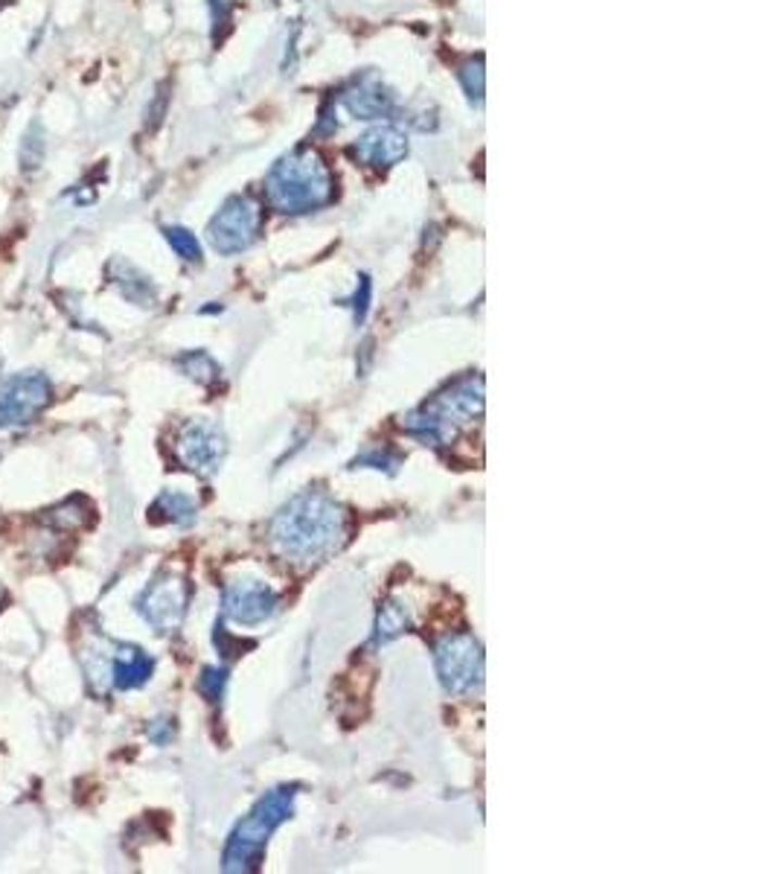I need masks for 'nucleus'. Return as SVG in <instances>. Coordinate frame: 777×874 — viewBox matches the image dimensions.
<instances>
[{
  "mask_svg": "<svg viewBox=\"0 0 777 874\" xmlns=\"http://www.w3.org/2000/svg\"><path fill=\"white\" fill-rule=\"evenodd\" d=\"M268 539L289 560L317 563L343 546L347 513L324 490H306L274 513V520L268 522Z\"/></svg>",
  "mask_w": 777,
  "mask_h": 874,
  "instance_id": "f257e3e1",
  "label": "nucleus"
},
{
  "mask_svg": "<svg viewBox=\"0 0 777 874\" xmlns=\"http://www.w3.org/2000/svg\"><path fill=\"white\" fill-rule=\"evenodd\" d=\"M265 196L277 213L300 216L329 204L335 196V182L317 152L294 149L272 166L265 178Z\"/></svg>",
  "mask_w": 777,
  "mask_h": 874,
  "instance_id": "f03ea898",
  "label": "nucleus"
},
{
  "mask_svg": "<svg viewBox=\"0 0 777 874\" xmlns=\"http://www.w3.org/2000/svg\"><path fill=\"white\" fill-rule=\"evenodd\" d=\"M480 414H484V379L463 376L446 391L437 394L435 400L425 402L423 409L408 414L402 426L408 435L419 437L423 444L446 447V444H452L463 426L475 423V417H480Z\"/></svg>",
  "mask_w": 777,
  "mask_h": 874,
  "instance_id": "7ed1b4c3",
  "label": "nucleus"
},
{
  "mask_svg": "<svg viewBox=\"0 0 777 874\" xmlns=\"http://www.w3.org/2000/svg\"><path fill=\"white\" fill-rule=\"evenodd\" d=\"M298 799V787H277L265 792L263 799L253 804V811L245 816L236 831L227 839L225 848V872H253L263 860L265 842L283 822L289 820Z\"/></svg>",
  "mask_w": 777,
  "mask_h": 874,
  "instance_id": "20e7f679",
  "label": "nucleus"
},
{
  "mask_svg": "<svg viewBox=\"0 0 777 874\" xmlns=\"http://www.w3.org/2000/svg\"><path fill=\"white\" fill-rule=\"evenodd\" d=\"M437 676L449 694H466L484 679V650L469 633H452L435 645Z\"/></svg>",
  "mask_w": 777,
  "mask_h": 874,
  "instance_id": "39448f33",
  "label": "nucleus"
},
{
  "mask_svg": "<svg viewBox=\"0 0 777 874\" xmlns=\"http://www.w3.org/2000/svg\"><path fill=\"white\" fill-rule=\"evenodd\" d=\"M263 225V210L248 196H234L222 204L216 216L210 218L208 239L218 254H239L253 246V239Z\"/></svg>",
  "mask_w": 777,
  "mask_h": 874,
  "instance_id": "423d86ee",
  "label": "nucleus"
},
{
  "mask_svg": "<svg viewBox=\"0 0 777 874\" xmlns=\"http://www.w3.org/2000/svg\"><path fill=\"white\" fill-rule=\"evenodd\" d=\"M187 601H190V586L181 574L161 572L137 598V612L158 633H172V629L181 627L184 615H187Z\"/></svg>",
  "mask_w": 777,
  "mask_h": 874,
  "instance_id": "0eeeda50",
  "label": "nucleus"
},
{
  "mask_svg": "<svg viewBox=\"0 0 777 874\" xmlns=\"http://www.w3.org/2000/svg\"><path fill=\"white\" fill-rule=\"evenodd\" d=\"M227 444L222 428L210 420H192L184 426L175 444V455L184 464V470H190L196 475H213L218 464L225 461Z\"/></svg>",
  "mask_w": 777,
  "mask_h": 874,
  "instance_id": "6e6552de",
  "label": "nucleus"
},
{
  "mask_svg": "<svg viewBox=\"0 0 777 874\" xmlns=\"http://www.w3.org/2000/svg\"><path fill=\"white\" fill-rule=\"evenodd\" d=\"M222 607H225L227 619L236 621V624L256 627V624H263L280 610V595L274 592L268 583L245 577V580L227 583Z\"/></svg>",
  "mask_w": 777,
  "mask_h": 874,
  "instance_id": "1a4fd4ad",
  "label": "nucleus"
},
{
  "mask_svg": "<svg viewBox=\"0 0 777 874\" xmlns=\"http://www.w3.org/2000/svg\"><path fill=\"white\" fill-rule=\"evenodd\" d=\"M50 402V383L41 374H18L0 385V426H21Z\"/></svg>",
  "mask_w": 777,
  "mask_h": 874,
  "instance_id": "9d476101",
  "label": "nucleus"
},
{
  "mask_svg": "<svg viewBox=\"0 0 777 874\" xmlns=\"http://www.w3.org/2000/svg\"><path fill=\"white\" fill-rule=\"evenodd\" d=\"M353 155L364 164L373 166H393L408 155V137L393 126L371 128L367 135L355 140Z\"/></svg>",
  "mask_w": 777,
  "mask_h": 874,
  "instance_id": "9b49d317",
  "label": "nucleus"
},
{
  "mask_svg": "<svg viewBox=\"0 0 777 874\" xmlns=\"http://www.w3.org/2000/svg\"><path fill=\"white\" fill-rule=\"evenodd\" d=\"M154 671V662L131 645H114L111 647V685L120 691H131L140 685L149 683Z\"/></svg>",
  "mask_w": 777,
  "mask_h": 874,
  "instance_id": "f8f14e48",
  "label": "nucleus"
},
{
  "mask_svg": "<svg viewBox=\"0 0 777 874\" xmlns=\"http://www.w3.org/2000/svg\"><path fill=\"white\" fill-rule=\"evenodd\" d=\"M341 102L353 111L355 117L376 120L385 117V114L393 109V93H390L376 76H364V79H359L353 88L343 91Z\"/></svg>",
  "mask_w": 777,
  "mask_h": 874,
  "instance_id": "ddd939ff",
  "label": "nucleus"
},
{
  "mask_svg": "<svg viewBox=\"0 0 777 874\" xmlns=\"http://www.w3.org/2000/svg\"><path fill=\"white\" fill-rule=\"evenodd\" d=\"M109 274L111 283L117 286L123 298H128V301L137 303V307H152L158 291H154V283L149 280L140 269H135V265L126 263V260H111Z\"/></svg>",
  "mask_w": 777,
  "mask_h": 874,
  "instance_id": "4468645a",
  "label": "nucleus"
},
{
  "mask_svg": "<svg viewBox=\"0 0 777 874\" xmlns=\"http://www.w3.org/2000/svg\"><path fill=\"white\" fill-rule=\"evenodd\" d=\"M196 501L187 492L166 490L158 496L152 504V520L154 522H172V525H192L196 522Z\"/></svg>",
  "mask_w": 777,
  "mask_h": 874,
  "instance_id": "2eb2a0df",
  "label": "nucleus"
},
{
  "mask_svg": "<svg viewBox=\"0 0 777 874\" xmlns=\"http://www.w3.org/2000/svg\"><path fill=\"white\" fill-rule=\"evenodd\" d=\"M414 627L411 621V610L402 601H385L381 603L379 615H376V645H388L393 638Z\"/></svg>",
  "mask_w": 777,
  "mask_h": 874,
  "instance_id": "dca6fc26",
  "label": "nucleus"
},
{
  "mask_svg": "<svg viewBox=\"0 0 777 874\" xmlns=\"http://www.w3.org/2000/svg\"><path fill=\"white\" fill-rule=\"evenodd\" d=\"M178 364H181L184 374L190 376V379H196V383H201V385H213L218 379V374H222V371H218V364L213 362V359H210L208 353H201V350L181 355V359H178Z\"/></svg>",
  "mask_w": 777,
  "mask_h": 874,
  "instance_id": "f3484780",
  "label": "nucleus"
},
{
  "mask_svg": "<svg viewBox=\"0 0 777 874\" xmlns=\"http://www.w3.org/2000/svg\"><path fill=\"white\" fill-rule=\"evenodd\" d=\"M163 237H166V242L172 246V251L181 257V260H187V263H199L201 260V246L199 239H196V234H190L187 228H163Z\"/></svg>",
  "mask_w": 777,
  "mask_h": 874,
  "instance_id": "a211bd4d",
  "label": "nucleus"
},
{
  "mask_svg": "<svg viewBox=\"0 0 777 874\" xmlns=\"http://www.w3.org/2000/svg\"><path fill=\"white\" fill-rule=\"evenodd\" d=\"M461 83L466 88V93H469V100H480L484 97V62L480 59H469V62L463 64Z\"/></svg>",
  "mask_w": 777,
  "mask_h": 874,
  "instance_id": "6ab92c4d",
  "label": "nucleus"
},
{
  "mask_svg": "<svg viewBox=\"0 0 777 874\" xmlns=\"http://www.w3.org/2000/svg\"><path fill=\"white\" fill-rule=\"evenodd\" d=\"M355 466H373V470H385V473H397L399 455L388 449H367L364 455L355 458Z\"/></svg>",
  "mask_w": 777,
  "mask_h": 874,
  "instance_id": "aec40b11",
  "label": "nucleus"
},
{
  "mask_svg": "<svg viewBox=\"0 0 777 874\" xmlns=\"http://www.w3.org/2000/svg\"><path fill=\"white\" fill-rule=\"evenodd\" d=\"M225 685H227V674H225V671H218V667H208V671H204V674H201V679H199L201 694H204V697H208L210 702L222 700V694H225Z\"/></svg>",
  "mask_w": 777,
  "mask_h": 874,
  "instance_id": "412c9836",
  "label": "nucleus"
},
{
  "mask_svg": "<svg viewBox=\"0 0 777 874\" xmlns=\"http://www.w3.org/2000/svg\"><path fill=\"white\" fill-rule=\"evenodd\" d=\"M38 135H41V126H38V123H33V126H29V135L24 137V146H21V161H24L27 166L41 164V152H45V143L38 140Z\"/></svg>",
  "mask_w": 777,
  "mask_h": 874,
  "instance_id": "4be33fe9",
  "label": "nucleus"
},
{
  "mask_svg": "<svg viewBox=\"0 0 777 874\" xmlns=\"http://www.w3.org/2000/svg\"><path fill=\"white\" fill-rule=\"evenodd\" d=\"M350 307L355 312V321H364V315L371 310V277H359V289L350 298Z\"/></svg>",
  "mask_w": 777,
  "mask_h": 874,
  "instance_id": "5701e85b",
  "label": "nucleus"
},
{
  "mask_svg": "<svg viewBox=\"0 0 777 874\" xmlns=\"http://www.w3.org/2000/svg\"><path fill=\"white\" fill-rule=\"evenodd\" d=\"M149 738L154 740V744H166V740L172 738V726L166 723V726H161V720H158V726L149 728Z\"/></svg>",
  "mask_w": 777,
  "mask_h": 874,
  "instance_id": "b1692460",
  "label": "nucleus"
},
{
  "mask_svg": "<svg viewBox=\"0 0 777 874\" xmlns=\"http://www.w3.org/2000/svg\"><path fill=\"white\" fill-rule=\"evenodd\" d=\"M0 601H3V589H0Z\"/></svg>",
  "mask_w": 777,
  "mask_h": 874,
  "instance_id": "393cba45",
  "label": "nucleus"
}]
</instances>
